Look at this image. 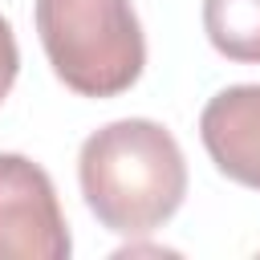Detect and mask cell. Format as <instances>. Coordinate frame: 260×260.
I'll return each mask as SVG.
<instances>
[{
  "mask_svg": "<svg viewBox=\"0 0 260 260\" xmlns=\"http://www.w3.org/2000/svg\"><path fill=\"white\" fill-rule=\"evenodd\" d=\"M77 183L102 228L150 236L187 195V158L162 122L118 118L81 142Z\"/></svg>",
  "mask_w": 260,
  "mask_h": 260,
  "instance_id": "1",
  "label": "cell"
},
{
  "mask_svg": "<svg viewBox=\"0 0 260 260\" xmlns=\"http://www.w3.org/2000/svg\"><path fill=\"white\" fill-rule=\"evenodd\" d=\"M32 20L65 89L118 98L142 77L146 37L130 0H37Z\"/></svg>",
  "mask_w": 260,
  "mask_h": 260,
  "instance_id": "2",
  "label": "cell"
},
{
  "mask_svg": "<svg viewBox=\"0 0 260 260\" xmlns=\"http://www.w3.org/2000/svg\"><path fill=\"white\" fill-rule=\"evenodd\" d=\"M73 252L49 171L24 154H0V260H65Z\"/></svg>",
  "mask_w": 260,
  "mask_h": 260,
  "instance_id": "3",
  "label": "cell"
},
{
  "mask_svg": "<svg viewBox=\"0 0 260 260\" xmlns=\"http://www.w3.org/2000/svg\"><path fill=\"white\" fill-rule=\"evenodd\" d=\"M199 138L215 171L260 191V85H228L199 114Z\"/></svg>",
  "mask_w": 260,
  "mask_h": 260,
  "instance_id": "4",
  "label": "cell"
},
{
  "mask_svg": "<svg viewBox=\"0 0 260 260\" xmlns=\"http://www.w3.org/2000/svg\"><path fill=\"white\" fill-rule=\"evenodd\" d=\"M203 32L219 57L260 65V0H203Z\"/></svg>",
  "mask_w": 260,
  "mask_h": 260,
  "instance_id": "5",
  "label": "cell"
},
{
  "mask_svg": "<svg viewBox=\"0 0 260 260\" xmlns=\"http://www.w3.org/2000/svg\"><path fill=\"white\" fill-rule=\"evenodd\" d=\"M16 73H20V49H16V32H12V24L0 16V102L8 98V89H12Z\"/></svg>",
  "mask_w": 260,
  "mask_h": 260,
  "instance_id": "6",
  "label": "cell"
}]
</instances>
